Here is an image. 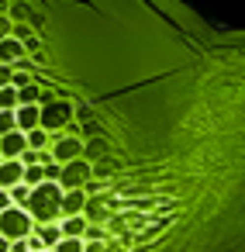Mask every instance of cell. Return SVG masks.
I'll return each instance as SVG.
<instances>
[{
	"label": "cell",
	"instance_id": "1",
	"mask_svg": "<svg viewBox=\"0 0 245 252\" xmlns=\"http://www.w3.org/2000/svg\"><path fill=\"white\" fill-rule=\"evenodd\" d=\"M21 180H25V166L18 159L0 162V190H14V187H21Z\"/></svg>",
	"mask_w": 245,
	"mask_h": 252
},
{
	"label": "cell",
	"instance_id": "2",
	"mask_svg": "<svg viewBox=\"0 0 245 252\" xmlns=\"http://www.w3.org/2000/svg\"><path fill=\"white\" fill-rule=\"evenodd\" d=\"M0 149H4V156H18V152H25V149H28V135L11 131V135L0 138Z\"/></svg>",
	"mask_w": 245,
	"mask_h": 252
},
{
	"label": "cell",
	"instance_id": "3",
	"mask_svg": "<svg viewBox=\"0 0 245 252\" xmlns=\"http://www.w3.org/2000/svg\"><path fill=\"white\" fill-rule=\"evenodd\" d=\"M18 128V118H14V111H0V138L4 135H11Z\"/></svg>",
	"mask_w": 245,
	"mask_h": 252
},
{
	"label": "cell",
	"instance_id": "4",
	"mask_svg": "<svg viewBox=\"0 0 245 252\" xmlns=\"http://www.w3.org/2000/svg\"><path fill=\"white\" fill-rule=\"evenodd\" d=\"M0 107H4V111L18 107V87H4V90H0Z\"/></svg>",
	"mask_w": 245,
	"mask_h": 252
},
{
	"label": "cell",
	"instance_id": "5",
	"mask_svg": "<svg viewBox=\"0 0 245 252\" xmlns=\"http://www.w3.org/2000/svg\"><path fill=\"white\" fill-rule=\"evenodd\" d=\"M231 252H245V238H242V242H238V245H235Z\"/></svg>",
	"mask_w": 245,
	"mask_h": 252
},
{
	"label": "cell",
	"instance_id": "6",
	"mask_svg": "<svg viewBox=\"0 0 245 252\" xmlns=\"http://www.w3.org/2000/svg\"><path fill=\"white\" fill-rule=\"evenodd\" d=\"M45 252H49V249H45Z\"/></svg>",
	"mask_w": 245,
	"mask_h": 252
}]
</instances>
